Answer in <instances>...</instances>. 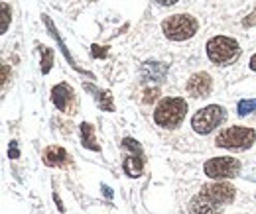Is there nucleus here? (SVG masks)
Masks as SVG:
<instances>
[{
  "instance_id": "25",
  "label": "nucleus",
  "mask_w": 256,
  "mask_h": 214,
  "mask_svg": "<svg viewBox=\"0 0 256 214\" xmlns=\"http://www.w3.org/2000/svg\"><path fill=\"white\" fill-rule=\"evenodd\" d=\"M248 67H250V71H254L256 73V53L250 57V61H248Z\"/></svg>"
},
{
  "instance_id": "18",
  "label": "nucleus",
  "mask_w": 256,
  "mask_h": 214,
  "mask_svg": "<svg viewBox=\"0 0 256 214\" xmlns=\"http://www.w3.org/2000/svg\"><path fill=\"white\" fill-rule=\"evenodd\" d=\"M0 10H2V24H0V33H6L12 22V10L8 6V2H0Z\"/></svg>"
},
{
  "instance_id": "23",
  "label": "nucleus",
  "mask_w": 256,
  "mask_h": 214,
  "mask_svg": "<svg viewBox=\"0 0 256 214\" xmlns=\"http://www.w3.org/2000/svg\"><path fill=\"white\" fill-rule=\"evenodd\" d=\"M8 69H10V65L6 61H2V87L8 83Z\"/></svg>"
},
{
  "instance_id": "5",
  "label": "nucleus",
  "mask_w": 256,
  "mask_h": 214,
  "mask_svg": "<svg viewBox=\"0 0 256 214\" xmlns=\"http://www.w3.org/2000/svg\"><path fill=\"white\" fill-rule=\"evenodd\" d=\"M226 120V108L221 104H209L199 108L192 118V128L199 136H209L217 128H221Z\"/></svg>"
},
{
  "instance_id": "7",
  "label": "nucleus",
  "mask_w": 256,
  "mask_h": 214,
  "mask_svg": "<svg viewBox=\"0 0 256 214\" xmlns=\"http://www.w3.org/2000/svg\"><path fill=\"white\" fill-rule=\"evenodd\" d=\"M122 150L130 152L126 155V159L122 161V169L128 177L132 179H138L142 173H144V165H146V157H144V152L140 148V144L132 138H124L122 140Z\"/></svg>"
},
{
  "instance_id": "1",
  "label": "nucleus",
  "mask_w": 256,
  "mask_h": 214,
  "mask_svg": "<svg viewBox=\"0 0 256 214\" xmlns=\"http://www.w3.org/2000/svg\"><path fill=\"white\" fill-rule=\"evenodd\" d=\"M188 116V100L184 96H164L154 108V122L164 130L180 128Z\"/></svg>"
},
{
  "instance_id": "13",
  "label": "nucleus",
  "mask_w": 256,
  "mask_h": 214,
  "mask_svg": "<svg viewBox=\"0 0 256 214\" xmlns=\"http://www.w3.org/2000/svg\"><path fill=\"white\" fill-rule=\"evenodd\" d=\"M166 73H168V67H166L164 63L146 61L142 65V77H144L146 81L152 79V81H156V83H162V79L166 77Z\"/></svg>"
},
{
  "instance_id": "20",
  "label": "nucleus",
  "mask_w": 256,
  "mask_h": 214,
  "mask_svg": "<svg viewBox=\"0 0 256 214\" xmlns=\"http://www.w3.org/2000/svg\"><path fill=\"white\" fill-rule=\"evenodd\" d=\"M242 26H244V28H252V26H256V8L244 18V20H242Z\"/></svg>"
},
{
  "instance_id": "2",
  "label": "nucleus",
  "mask_w": 256,
  "mask_h": 214,
  "mask_svg": "<svg viewBox=\"0 0 256 214\" xmlns=\"http://www.w3.org/2000/svg\"><path fill=\"white\" fill-rule=\"evenodd\" d=\"M256 144V130L248 126H228L215 136V146L228 152H246Z\"/></svg>"
},
{
  "instance_id": "17",
  "label": "nucleus",
  "mask_w": 256,
  "mask_h": 214,
  "mask_svg": "<svg viewBox=\"0 0 256 214\" xmlns=\"http://www.w3.org/2000/svg\"><path fill=\"white\" fill-rule=\"evenodd\" d=\"M236 112H238V116H246V114L256 112V98H242V100H238Z\"/></svg>"
},
{
  "instance_id": "12",
  "label": "nucleus",
  "mask_w": 256,
  "mask_h": 214,
  "mask_svg": "<svg viewBox=\"0 0 256 214\" xmlns=\"http://www.w3.org/2000/svg\"><path fill=\"white\" fill-rule=\"evenodd\" d=\"M224 207L217 205L215 201H211L207 195H203L201 191L197 195H193L192 201H190V207L188 211L190 214H221Z\"/></svg>"
},
{
  "instance_id": "10",
  "label": "nucleus",
  "mask_w": 256,
  "mask_h": 214,
  "mask_svg": "<svg viewBox=\"0 0 256 214\" xmlns=\"http://www.w3.org/2000/svg\"><path fill=\"white\" fill-rule=\"evenodd\" d=\"M186 91L193 98H207L211 94V91H213V79H211V75L207 71L193 73L192 77L188 79Z\"/></svg>"
},
{
  "instance_id": "22",
  "label": "nucleus",
  "mask_w": 256,
  "mask_h": 214,
  "mask_svg": "<svg viewBox=\"0 0 256 214\" xmlns=\"http://www.w3.org/2000/svg\"><path fill=\"white\" fill-rule=\"evenodd\" d=\"M93 55H95V57H98V59L106 57V47H98V45H93Z\"/></svg>"
},
{
  "instance_id": "24",
  "label": "nucleus",
  "mask_w": 256,
  "mask_h": 214,
  "mask_svg": "<svg viewBox=\"0 0 256 214\" xmlns=\"http://www.w3.org/2000/svg\"><path fill=\"white\" fill-rule=\"evenodd\" d=\"M156 4H160V6H174V4H178L180 0H154Z\"/></svg>"
},
{
  "instance_id": "8",
  "label": "nucleus",
  "mask_w": 256,
  "mask_h": 214,
  "mask_svg": "<svg viewBox=\"0 0 256 214\" xmlns=\"http://www.w3.org/2000/svg\"><path fill=\"white\" fill-rule=\"evenodd\" d=\"M201 193L207 195L211 201H215L217 205L221 207H226L234 201L236 197V189L226 181H211V183H205L201 187Z\"/></svg>"
},
{
  "instance_id": "14",
  "label": "nucleus",
  "mask_w": 256,
  "mask_h": 214,
  "mask_svg": "<svg viewBox=\"0 0 256 214\" xmlns=\"http://www.w3.org/2000/svg\"><path fill=\"white\" fill-rule=\"evenodd\" d=\"M79 130H81V144H83V148H87L91 152H100V146H98L95 136V126L89 122H83L79 126Z\"/></svg>"
},
{
  "instance_id": "9",
  "label": "nucleus",
  "mask_w": 256,
  "mask_h": 214,
  "mask_svg": "<svg viewBox=\"0 0 256 214\" xmlns=\"http://www.w3.org/2000/svg\"><path fill=\"white\" fill-rule=\"evenodd\" d=\"M52 102L64 114H75V92L67 83H58L52 87Z\"/></svg>"
},
{
  "instance_id": "3",
  "label": "nucleus",
  "mask_w": 256,
  "mask_h": 214,
  "mask_svg": "<svg viewBox=\"0 0 256 214\" xmlns=\"http://www.w3.org/2000/svg\"><path fill=\"white\" fill-rule=\"evenodd\" d=\"M205 51H207V59L219 67H228L240 57L238 41L228 35H215V37L207 39Z\"/></svg>"
},
{
  "instance_id": "4",
  "label": "nucleus",
  "mask_w": 256,
  "mask_h": 214,
  "mask_svg": "<svg viewBox=\"0 0 256 214\" xmlns=\"http://www.w3.org/2000/svg\"><path fill=\"white\" fill-rule=\"evenodd\" d=\"M199 31V22L192 14H172L162 20V33L170 41H188Z\"/></svg>"
},
{
  "instance_id": "19",
  "label": "nucleus",
  "mask_w": 256,
  "mask_h": 214,
  "mask_svg": "<svg viewBox=\"0 0 256 214\" xmlns=\"http://www.w3.org/2000/svg\"><path fill=\"white\" fill-rule=\"evenodd\" d=\"M158 94H160V91H158V89H148V91L144 92V102H146V104L154 102V100L158 98Z\"/></svg>"
},
{
  "instance_id": "6",
  "label": "nucleus",
  "mask_w": 256,
  "mask_h": 214,
  "mask_svg": "<svg viewBox=\"0 0 256 214\" xmlns=\"http://www.w3.org/2000/svg\"><path fill=\"white\" fill-rule=\"evenodd\" d=\"M240 161L230 155H221V157H211L203 163V173L211 181H226L234 179L240 175Z\"/></svg>"
},
{
  "instance_id": "11",
  "label": "nucleus",
  "mask_w": 256,
  "mask_h": 214,
  "mask_svg": "<svg viewBox=\"0 0 256 214\" xmlns=\"http://www.w3.org/2000/svg\"><path fill=\"white\" fill-rule=\"evenodd\" d=\"M42 159H44V163L48 165V167H58V169H67V167H71L73 165V159H71V155L67 153L65 148L62 146H48L44 153H42Z\"/></svg>"
},
{
  "instance_id": "21",
  "label": "nucleus",
  "mask_w": 256,
  "mask_h": 214,
  "mask_svg": "<svg viewBox=\"0 0 256 214\" xmlns=\"http://www.w3.org/2000/svg\"><path fill=\"white\" fill-rule=\"evenodd\" d=\"M8 155H10V159H18V157H20V150H18V142H16V140H12V142H10Z\"/></svg>"
},
{
  "instance_id": "15",
  "label": "nucleus",
  "mask_w": 256,
  "mask_h": 214,
  "mask_svg": "<svg viewBox=\"0 0 256 214\" xmlns=\"http://www.w3.org/2000/svg\"><path fill=\"white\" fill-rule=\"evenodd\" d=\"M87 91H93L96 94L95 96V102L96 106L104 112H114V100H112V92L110 91H96L93 85H85Z\"/></svg>"
},
{
  "instance_id": "16",
  "label": "nucleus",
  "mask_w": 256,
  "mask_h": 214,
  "mask_svg": "<svg viewBox=\"0 0 256 214\" xmlns=\"http://www.w3.org/2000/svg\"><path fill=\"white\" fill-rule=\"evenodd\" d=\"M40 55H42V59H40V69H42V73L44 75H48L50 71H52V67H54V49L52 47H48V45H42L40 47Z\"/></svg>"
}]
</instances>
